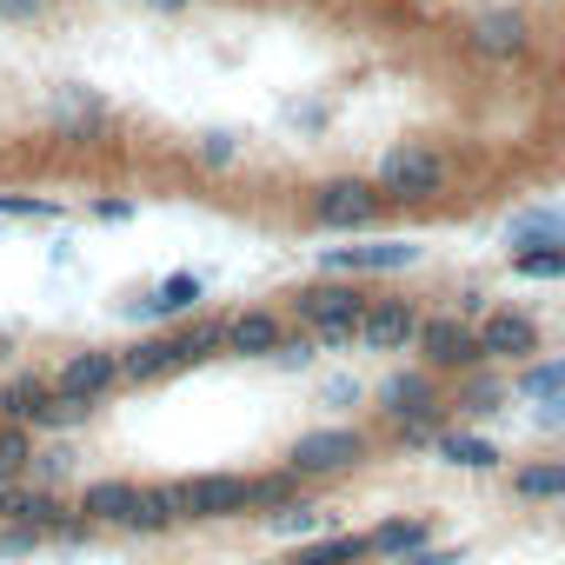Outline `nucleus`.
<instances>
[{
  "instance_id": "b1692460",
  "label": "nucleus",
  "mask_w": 565,
  "mask_h": 565,
  "mask_svg": "<svg viewBox=\"0 0 565 565\" xmlns=\"http://www.w3.org/2000/svg\"><path fill=\"white\" fill-rule=\"evenodd\" d=\"M512 273H519V279H565V239L512 253Z\"/></svg>"
},
{
  "instance_id": "2eb2a0df",
  "label": "nucleus",
  "mask_w": 565,
  "mask_h": 565,
  "mask_svg": "<svg viewBox=\"0 0 565 565\" xmlns=\"http://www.w3.org/2000/svg\"><path fill=\"white\" fill-rule=\"evenodd\" d=\"M180 366H186L180 340H140L134 353H120V380H134V386H147V380H167V373H180Z\"/></svg>"
},
{
  "instance_id": "72a5a7b5",
  "label": "nucleus",
  "mask_w": 565,
  "mask_h": 565,
  "mask_svg": "<svg viewBox=\"0 0 565 565\" xmlns=\"http://www.w3.org/2000/svg\"><path fill=\"white\" fill-rule=\"evenodd\" d=\"M47 0H0V21H34Z\"/></svg>"
},
{
  "instance_id": "f8f14e48",
  "label": "nucleus",
  "mask_w": 565,
  "mask_h": 565,
  "mask_svg": "<svg viewBox=\"0 0 565 565\" xmlns=\"http://www.w3.org/2000/svg\"><path fill=\"white\" fill-rule=\"evenodd\" d=\"M380 406H386L399 426H413V419H433V413H439V386H433V373H393V380L380 386Z\"/></svg>"
},
{
  "instance_id": "1a4fd4ad",
  "label": "nucleus",
  "mask_w": 565,
  "mask_h": 565,
  "mask_svg": "<svg viewBox=\"0 0 565 565\" xmlns=\"http://www.w3.org/2000/svg\"><path fill=\"white\" fill-rule=\"evenodd\" d=\"M0 519H8V525H41V532H54L61 539V525H74L67 519V505L47 492V486H0Z\"/></svg>"
},
{
  "instance_id": "393cba45",
  "label": "nucleus",
  "mask_w": 565,
  "mask_h": 565,
  "mask_svg": "<svg viewBox=\"0 0 565 565\" xmlns=\"http://www.w3.org/2000/svg\"><path fill=\"white\" fill-rule=\"evenodd\" d=\"M353 558H366V539H360V532H340V539L300 545V558H294V565H353Z\"/></svg>"
},
{
  "instance_id": "0eeeda50",
  "label": "nucleus",
  "mask_w": 565,
  "mask_h": 565,
  "mask_svg": "<svg viewBox=\"0 0 565 565\" xmlns=\"http://www.w3.org/2000/svg\"><path fill=\"white\" fill-rule=\"evenodd\" d=\"M327 266L347 273V279H360V273H406V266H419V246L413 239H360V246H333Z\"/></svg>"
},
{
  "instance_id": "6ab92c4d",
  "label": "nucleus",
  "mask_w": 565,
  "mask_h": 565,
  "mask_svg": "<svg viewBox=\"0 0 565 565\" xmlns=\"http://www.w3.org/2000/svg\"><path fill=\"white\" fill-rule=\"evenodd\" d=\"M173 519H186L180 486H147V492L134 499V512H127V532H167Z\"/></svg>"
},
{
  "instance_id": "9b49d317",
  "label": "nucleus",
  "mask_w": 565,
  "mask_h": 565,
  "mask_svg": "<svg viewBox=\"0 0 565 565\" xmlns=\"http://www.w3.org/2000/svg\"><path fill=\"white\" fill-rule=\"evenodd\" d=\"M61 393H81V399H100L107 386H120V353H107V347H87V353H74L67 366H61V380H54Z\"/></svg>"
},
{
  "instance_id": "cd10ccee",
  "label": "nucleus",
  "mask_w": 565,
  "mask_h": 565,
  "mask_svg": "<svg viewBox=\"0 0 565 565\" xmlns=\"http://www.w3.org/2000/svg\"><path fill=\"white\" fill-rule=\"evenodd\" d=\"M220 347H226V327H220V320H200V327H186V333H180V353H186V366L213 360Z\"/></svg>"
},
{
  "instance_id": "423d86ee",
  "label": "nucleus",
  "mask_w": 565,
  "mask_h": 565,
  "mask_svg": "<svg viewBox=\"0 0 565 565\" xmlns=\"http://www.w3.org/2000/svg\"><path fill=\"white\" fill-rule=\"evenodd\" d=\"M413 347L426 353L433 373H452V366H472L479 360V327H466L459 313H446V320H426Z\"/></svg>"
},
{
  "instance_id": "ddd939ff",
  "label": "nucleus",
  "mask_w": 565,
  "mask_h": 565,
  "mask_svg": "<svg viewBox=\"0 0 565 565\" xmlns=\"http://www.w3.org/2000/svg\"><path fill=\"white\" fill-rule=\"evenodd\" d=\"M525 353H539V327L525 313H492L479 327V360H525Z\"/></svg>"
},
{
  "instance_id": "f257e3e1",
  "label": "nucleus",
  "mask_w": 565,
  "mask_h": 565,
  "mask_svg": "<svg viewBox=\"0 0 565 565\" xmlns=\"http://www.w3.org/2000/svg\"><path fill=\"white\" fill-rule=\"evenodd\" d=\"M366 294H360V279H320V287H307L300 294V327H313L327 347H347V340H360V320H366Z\"/></svg>"
},
{
  "instance_id": "7c9ffc66",
  "label": "nucleus",
  "mask_w": 565,
  "mask_h": 565,
  "mask_svg": "<svg viewBox=\"0 0 565 565\" xmlns=\"http://www.w3.org/2000/svg\"><path fill=\"white\" fill-rule=\"evenodd\" d=\"M519 393H525V399H558V393H565V360H552V366H532V373L519 380Z\"/></svg>"
},
{
  "instance_id": "9d476101",
  "label": "nucleus",
  "mask_w": 565,
  "mask_h": 565,
  "mask_svg": "<svg viewBox=\"0 0 565 565\" xmlns=\"http://www.w3.org/2000/svg\"><path fill=\"white\" fill-rule=\"evenodd\" d=\"M466 47H472L479 61H519V54H525V21H519V14H505V8H492V14H479V21H472Z\"/></svg>"
},
{
  "instance_id": "a878e982",
  "label": "nucleus",
  "mask_w": 565,
  "mask_h": 565,
  "mask_svg": "<svg viewBox=\"0 0 565 565\" xmlns=\"http://www.w3.org/2000/svg\"><path fill=\"white\" fill-rule=\"evenodd\" d=\"M87 413H94V399H81V393H61V386H54V393H47V406H41V419H34V426H47V433H67V426H81V419H87Z\"/></svg>"
},
{
  "instance_id": "58836bf2",
  "label": "nucleus",
  "mask_w": 565,
  "mask_h": 565,
  "mask_svg": "<svg viewBox=\"0 0 565 565\" xmlns=\"http://www.w3.org/2000/svg\"><path fill=\"white\" fill-rule=\"evenodd\" d=\"M539 426H552V433L565 426V393H558V406H545V413H539Z\"/></svg>"
},
{
  "instance_id": "4be33fe9",
  "label": "nucleus",
  "mask_w": 565,
  "mask_h": 565,
  "mask_svg": "<svg viewBox=\"0 0 565 565\" xmlns=\"http://www.w3.org/2000/svg\"><path fill=\"white\" fill-rule=\"evenodd\" d=\"M47 380L41 373H21V380H8V386H0V413H8L14 426H34L41 419V406H47Z\"/></svg>"
},
{
  "instance_id": "a211bd4d",
  "label": "nucleus",
  "mask_w": 565,
  "mask_h": 565,
  "mask_svg": "<svg viewBox=\"0 0 565 565\" xmlns=\"http://www.w3.org/2000/svg\"><path fill=\"white\" fill-rule=\"evenodd\" d=\"M426 539H433V525H426V519H386V525H373V532H366V552H373V558H386V565H399V558H413Z\"/></svg>"
},
{
  "instance_id": "4c0bfd02",
  "label": "nucleus",
  "mask_w": 565,
  "mask_h": 565,
  "mask_svg": "<svg viewBox=\"0 0 565 565\" xmlns=\"http://www.w3.org/2000/svg\"><path fill=\"white\" fill-rule=\"evenodd\" d=\"M327 399H333V406H347V399H360V386H353V380H333V386H327Z\"/></svg>"
},
{
  "instance_id": "2f4dec72",
  "label": "nucleus",
  "mask_w": 565,
  "mask_h": 565,
  "mask_svg": "<svg viewBox=\"0 0 565 565\" xmlns=\"http://www.w3.org/2000/svg\"><path fill=\"white\" fill-rule=\"evenodd\" d=\"M0 220H61V206L34 193H0Z\"/></svg>"
},
{
  "instance_id": "6e6552de",
  "label": "nucleus",
  "mask_w": 565,
  "mask_h": 565,
  "mask_svg": "<svg viewBox=\"0 0 565 565\" xmlns=\"http://www.w3.org/2000/svg\"><path fill=\"white\" fill-rule=\"evenodd\" d=\"M419 307L413 300H373L366 307V320H360V347H373V353H399V347H413L419 340Z\"/></svg>"
},
{
  "instance_id": "f3484780",
  "label": "nucleus",
  "mask_w": 565,
  "mask_h": 565,
  "mask_svg": "<svg viewBox=\"0 0 565 565\" xmlns=\"http://www.w3.org/2000/svg\"><path fill=\"white\" fill-rule=\"evenodd\" d=\"M206 300V287H200V273H173V279H160V287L134 307V313H147V320H173V313H193Z\"/></svg>"
},
{
  "instance_id": "c9c22d12",
  "label": "nucleus",
  "mask_w": 565,
  "mask_h": 565,
  "mask_svg": "<svg viewBox=\"0 0 565 565\" xmlns=\"http://www.w3.org/2000/svg\"><path fill=\"white\" fill-rule=\"evenodd\" d=\"M200 153L220 167V160H233V140H226V134H206V147H200Z\"/></svg>"
},
{
  "instance_id": "473e14b6",
  "label": "nucleus",
  "mask_w": 565,
  "mask_h": 565,
  "mask_svg": "<svg viewBox=\"0 0 565 565\" xmlns=\"http://www.w3.org/2000/svg\"><path fill=\"white\" fill-rule=\"evenodd\" d=\"M273 360H279V366H307V360H313V340H279Z\"/></svg>"
},
{
  "instance_id": "dca6fc26",
  "label": "nucleus",
  "mask_w": 565,
  "mask_h": 565,
  "mask_svg": "<svg viewBox=\"0 0 565 565\" xmlns=\"http://www.w3.org/2000/svg\"><path fill=\"white\" fill-rule=\"evenodd\" d=\"M134 499H140L134 479H94V486L81 492V512H87V525H127Z\"/></svg>"
},
{
  "instance_id": "412c9836",
  "label": "nucleus",
  "mask_w": 565,
  "mask_h": 565,
  "mask_svg": "<svg viewBox=\"0 0 565 565\" xmlns=\"http://www.w3.org/2000/svg\"><path fill=\"white\" fill-rule=\"evenodd\" d=\"M433 446H439V459H446V466H466V472H492V466H499V446H492V439H479V433H459V426H452V433H439Z\"/></svg>"
},
{
  "instance_id": "aec40b11",
  "label": "nucleus",
  "mask_w": 565,
  "mask_h": 565,
  "mask_svg": "<svg viewBox=\"0 0 565 565\" xmlns=\"http://www.w3.org/2000/svg\"><path fill=\"white\" fill-rule=\"evenodd\" d=\"M552 239H565V206H525L512 226H505V246H552Z\"/></svg>"
},
{
  "instance_id": "7ed1b4c3",
  "label": "nucleus",
  "mask_w": 565,
  "mask_h": 565,
  "mask_svg": "<svg viewBox=\"0 0 565 565\" xmlns=\"http://www.w3.org/2000/svg\"><path fill=\"white\" fill-rule=\"evenodd\" d=\"M360 459H366V433H353V426L300 433L294 452H287V466H294L300 479H327V472H347V466H360Z\"/></svg>"
},
{
  "instance_id": "f704fd0d",
  "label": "nucleus",
  "mask_w": 565,
  "mask_h": 565,
  "mask_svg": "<svg viewBox=\"0 0 565 565\" xmlns=\"http://www.w3.org/2000/svg\"><path fill=\"white\" fill-rule=\"evenodd\" d=\"M399 565H459V552H433V545H419V552L399 558Z\"/></svg>"
},
{
  "instance_id": "39448f33",
  "label": "nucleus",
  "mask_w": 565,
  "mask_h": 565,
  "mask_svg": "<svg viewBox=\"0 0 565 565\" xmlns=\"http://www.w3.org/2000/svg\"><path fill=\"white\" fill-rule=\"evenodd\" d=\"M373 213H380V193L366 180H327L313 193V226H327V233H360Z\"/></svg>"
},
{
  "instance_id": "f03ea898",
  "label": "nucleus",
  "mask_w": 565,
  "mask_h": 565,
  "mask_svg": "<svg viewBox=\"0 0 565 565\" xmlns=\"http://www.w3.org/2000/svg\"><path fill=\"white\" fill-rule=\"evenodd\" d=\"M439 186H446V160L433 147H419V140H406V147H393L380 160V193L386 200H433Z\"/></svg>"
},
{
  "instance_id": "bb28decb",
  "label": "nucleus",
  "mask_w": 565,
  "mask_h": 565,
  "mask_svg": "<svg viewBox=\"0 0 565 565\" xmlns=\"http://www.w3.org/2000/svg\"><path fill=\"white\" fill-rule=\"evenodd\" d=\"M512 492L519 499H565V466H519Z\"/></svg>"
},
{
  "instance_id": "ea45409f",
  "label": "nucleus",
  "mask_w": 565,
  "mask_h": 565,
  "mask_svg": "<svg viewBox=\"0 0 565 565\" xmlns=\"http://www.w3.org/2000/svg\"><path fill=\"white\" fill-rule=\"evenodd\" d=\"M153 14H180V8H193V0H147Z\"/></svg>"
},
{
  "instance_id": "c85d7f7f",
  "label": "nucleus",
  "mask_w": 565,
  "mask_h": 565,
  "mask_svg": "<svg viewBox=\"0 0 565 565\" xmlns=\"http://www.w3.org/2000/svg\"><path fill=\"white\" fill-rule=\"evenodd\" d=\"M294 486H300V472L287 466V472H266V479H253V505H266V512H279L294 499Z\"/></svg>"
},
{
  "instance_id": "5701e85b",
  "label": "nucleus",
  "mask_w": 565,
  "mask_h": 565,
  "mask_svg": "<svg viewBox=\"0 0 565 565\" xmlns=\"http://www.w3.org/2000/svg\"><path fill=\"white\" fill-rule=\"evenodd\" d=\"M21 472H34V433L28 426H0V486H14Z\"/></svg>"
},
{
  "instance_id": "c756f323",
  "label": "nucleus",
  "mask_w": 565,
  "mask_h": 565,
  "mask_svg": "<svg viewBox=\"0 0 565 565\" xmlns=\"http://www.w3.org/2000/svg\"><path fill=\"white\" fill-rule=\"evenodd\" d=\"M313 525H320V512H313L307 499H287V505L273 512V532H279V539H307Z\"/></svg>"
},
{
  "instance_id": "e433bc0d",
  "label": "nucleus",
  "mask_w": 565,
  "mask_h": 565,
  "mask_svg": "<svg viewBox=\"0 0 565 565\" xmlns=\"http://www.w3.org/2000/svg\"><path fill=\"white\" fill-rule=\"evenodd\" d=\"M100 220H134V200H100Z\"/></svg>"
},
{
  "instance_id": "4468645a",
  "label": "nucleus",
  "mask_w": 565,
  "mask_h": 565,
  "mask_svg": "<svg viewBox=\"0 0 565 565\" xmlns=\"http://www.w3.org/2000/svg\"><path fill=\"white\" fill-rule=\"evenodd\" d=\"M279 320L273 313H239V320H226V353H239V360H273L279 353Z\"/></svg>"
},
{
  "instance_id": "20e7f679",
  "label": "nucleus",
  "mask_w": 565,
  "mask_h": 565,
  "mask_svg": "<svg viewBox=\"0 0 565 565\" xmlns=\"http://www.w3.org/2000/svg\"><path fill=\"white\" fill-rule=\"evenodd\" d=\"M180 505H186V519H233V512H253V479H239V472L180 479Z\"/></svg>"
}]
</instances>
